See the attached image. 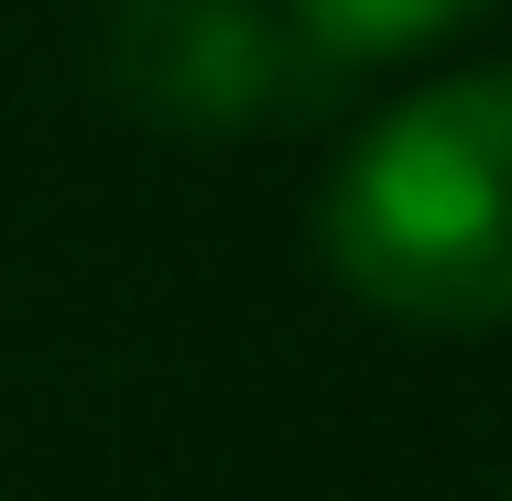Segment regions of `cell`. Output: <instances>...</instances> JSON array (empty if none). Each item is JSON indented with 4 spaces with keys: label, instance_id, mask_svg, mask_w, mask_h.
I'll return each instance as SVG.
<instances>
[{
    "label": "cell",
    "instance_id": "1",
    "mask_svg": "<svg viewBox=\"0 0 512 501\" xmlns=\"http://www.w3.org/2000/svg\"><path fill=\"white\" fill-rule=\"evenodd\" d=\"M316 251L404 327L512 316V66H469L393 99L327 175Z\"/></svg>",
    "mask_w": 512,
    "mask_h": 501
},
{
    "label": "cell",
    "instance_id": "2",
    "mask_svg": "<svg viewBox=\"0 0 512 501\" xmlns=\"http://www.w3.org/2000/svg\"><path fill=\"white\" fill-rule=\"evenodd\" d=\"M109 77L164 131H251L295 77V22L273 0H120Z\"/></svg>",
    "mask_w": 512,
    "mask_h": 501
},
{
    "label": "cell",
    "instance_id": "3",
    "mask_svg": "<svg viewBox=\"0 0 512 501\" xmlns=\"http://www.w3.org/2000/svg\"><path fill=\"white\" fill-rule=\"evenodd\" d=\"M273 11L306 33L316 55L371 66V55H414V44L458 33V22H469V11H491V0H273Z\"/></svg>",
    "mask_w": 512,
    "mask_h": 501
}]
</instances>
